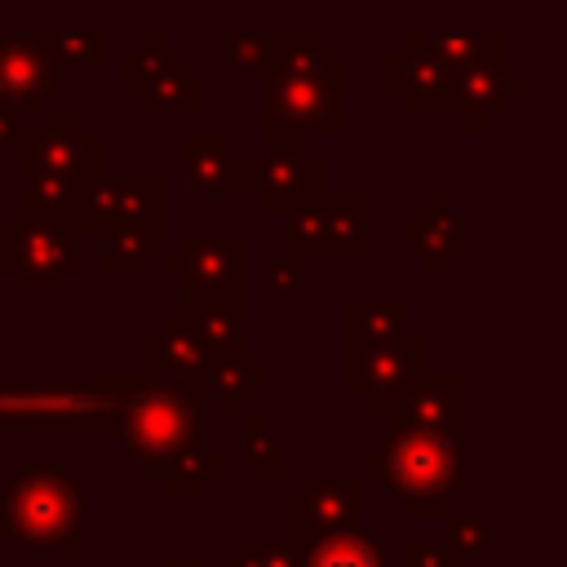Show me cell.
<instances>
[{
    "label": "cell",
    "instance_id": "52a82bcc",
    "mask_svg": "<svg viewBox=\"0 0 567 567\" xmlns=\"http://www.w3.org/2000/svg\"><path fill=\"white\" fill-rule=\"evenodd\" d=\"M359 403L368 416L465 434V377H456V372H416L390 390L363 394Z\"/></svg>",
    "mask_w": 567,
    "mask_h": 567
},
{
    "label": "cell",
    "instance_id": "d4e9b609",
    "mask_svg": "<svg viewBox=\"0 0 567 567\" xmlns=\"http://www.w3.org/2000/svg\"><path fill=\"white\" fill-rule=\"evenodd\" d=\"M301 567H385V558L372 532H363L359 523H346L337 532L301 540Z\"/></svg>",
    "mask_w": 567,
    "mask_h": 567
},
{
    "label": "cell",
    "instance_id": "83f0119b",
    "mask_svg": "<svg viewBox=\"0 0 567 567\" xmlns=\"http://www.w3.org/2000/svg\"><path fill=\"white\" fill-rule=\"evenodd\" d=\"M177 66H186V58H182L159 31H146L142 44L120 58V89H124L128 97H137L151 80H159V75H168V71H177Z\"/></svg>",
    "mask_w": 567,
    "mask_h": 567
},
{
    "label": "cell",
    "instance_id": "74e56055",
    "mask_svg": "<svg viewBox=\"0 0 567 567\" xmlns=\"http://www.w3.org/2000/svg\"><path fill=\"white\" fill-rule=\"evenodd\" d=\"M403 567H470V563H465V558H456L443 540L408 536V540H403Z\"/></svg>",
    "mask_w": 567,
    "mask_h": 567
},
{
    "label": "cell",
    "instance_id": "f1b7e54d",
    "mask_svg": "<svg viewBox=\"0 0 567 567\" xmlns=\"http://www.w3.org/2000/svg\"><path fill=\"white\" fill-rule=\"evenodd\" d=\"M137 97H142V111H151V115H199L204 111V75L190 66H177V71L151 80Z\"/></svg>",
    "mask_w": 567,
    "mask_h": 567
},
{
    "label": "cell",
    "instance_id": "7c38bea8",
    "mask_svg": "<svg viewBox=\"0 0 567 567\" xmlns=\"http://www.w3.org/2000/svg\"><path fill=\"white\" fill-rule=\"evenodd\" d=\"M523 89H527V75L509 71L505 58L470 62L447 75V111L461 115L470 133H483L509 106V97H518Z\"/></svg>",
    "mask_w": 567,
    "mask_h": 567
},
{
    "label": "cell",
    "instance_id": "6da1fadb",
    "mask_svg": "<svg viewBox=\"0 0 567 567\" xmlns=\"http://www.w3.org/2000/svg\"><path fill=\"white\" fill-rule=\"evenodd\" d=\"M137 377H0V434H120Z\"/></svg>",
    "mask_w": 567,
    "mask_h": 567
},
{
    "label": "cell",
    "instance_id": "30bf717a",
    "mask_svg": "<svg viewBox=\"0 0 567 567\" xmlns=\"http://www.w3.org/2000/svg\"><path fill=\"white\" fill-rule=\"evenodd\" d=\"M244 235L239 230H221V235H204L190 230L182 235L177 248L159 252V270L168 279H177L182 288H244Z\"/></svg>",
    "mask_w": 567,
    "mask_h": 567
},
{
    "label": "cell",
    "instance_id": "8d00e7d4",
    "mask_svg": "<svg viewBox=\"0 0 567 567\" xmlns=\"http://www.w3.org/2000/svg\"><path fill=\"white\" fill-rule=\"evenodd\" d=\"M221 62L235 75H261L266 53H261V35H244V31H226L221 35Z\"/></svg>",
    "mask_w": 567,
    "mask_h": 567
},
{
    "label": "cell",
    "instance_id": "f546056e",
    "mask_svg": "<svg viewBox=\"0 0 567 567\" xmlns=\"http://www.w3.org/2000/svg\"><path fill=\"white\" fill-rule=\"evenodd\" d=\"M53 66H71V71H84V75H97L102 62H106V35L102 31H44L40 35Z\"/></svg>",
    "mask_w": 567,
    "mask_h": 567
},
{
    "label": "cell",
    "instance_id": "8fae6325",
    "mask_svg": "<svg viewBox=\"0 0 567 567\" xmlns=\"http://www.w3.org/2000/svg\"><path fill=\"white\" fill-rule=\"evenodd\" d=\"M261 151H230L221 133H186L182 137V173L195 195H244L257 190Z\"/></svg>",
    "mask_w": 567,
    "mask_h": 567
},
{
    "label": "cell",
    "instance_id": "1f68e13d",
    "mask_svg": "<svg viewBox=\"0 0 567 567\" xmlns=\"http://www.w3.org/2000/svg\"><path fill=\"white\" fill-rule=\"evenodd\" d=\"M284 470H288V461H284L279 439L270 434V425L257 412H248L244 416V474L248 478H284Z\"/></svg>",
    "mask_w": 567,
    "mask_h": 567
},
{
    "label": "cell",
    "instance_id": "3957f363",
    "mask_svg": "<svg viewBox=\"0 0 567 567\" xmlns=\"http://www.w3.org/2000/svg\"><path fill=\"white\" fill-rule=\"evenodd\" d=\"M381 456H385L381 478L385 487H394L408 518L447 514V496L465 487V434L390 421Z\"/></svg>",
    "mask_w": 567,
    "mask_h": 567
},
{
    "label": "cell",
    "instance_id": "9c48e42d",
    "mask_svg": "<svg viewBox=\"0 0 567 567\" xmlns=\"http://www.w3.org/2000/svg\"><path fill=\"white\" fill-rule=\"evenodd\" d=\"M18 159L27 173L58 168V173L102 177V137L89 133L84 115L75 111H40V124L18 142Z\"/></svg>",
    "mask_w": 567,
    "mask_h": 567
},
{
    "label": "cell",
    "instance_id": "836d02e7",
    "mask_svg": "<svg viewBox=\"0 0 567 567\" xmlns=\"http://www.w3.org/2000/svg\"><path fill=\"white\" fill-rule=\"evenodd\" d=\"M443 545L456 558L474 563L487 549V523H483V514H443Z\"/></svg>",
    "mask_w": 567,
    "mask_h": 567
},
{
    "label": "cell",
    "instance_id": "ab89813d",
    "mask_svg": "<svg viewBox=\"0 0 567 567\" xmlns=\"http://www.w3.org/2000/svg\"><path fill=\"white\" fill-rule=\"evenodd\" d=\"M159 567H204V558L199 554H168Z\"/></svg>",
    "mask_w": 567,
    "mask_h": 567
},
{
    "label": "cell",
    "instance_id": "ba28073f",
    "mask_svg": "<svg viewBox=\"0 0 567 567\" xmlns=\"http://www.w3.org/2000/svg\"><path fill=\"white\" fill-rule=\"evenodd\" d=\"M368 509V478L363 474H310L297 496L284 505V536L315 540L346 523H359Z\"/></svg>",
    "mask_w": 567,
    "mask_h": 567
},
{
    "label": "cell",
    "instance_id": "ac0fdd59",
    "mask_svg": "<svg viewBox=\"0 0 567 567\" xmlns=\"http://www.w3.org/2000/svg\"><path fill=\"white\" fill-rule=\"evenodd\" d=\"M403 248H408L412 257H421L430 275H443L447 261L465 252V230H461V221L452 217L447 195L430 190V195H425V208H421V213H408V221H403Z\"/></svg>",
    "mask_w": 567,
    "mask_h": 567
},
{
    "label": "cell",
    "instance_id": "9a60e30c",
    "mask_svg": "<svg viewBox=\"0 0 567 567\" xmlns=\"http://www.w3.org/2000/svg\"><path fill=\"white\" fill-rule=\"evenodd\" d=\"M208 359L213 350L204 346V337L186 315H164V323L142 341V377H155V381H177L199 390Z\"/></svg>",
    "mask_w": 567,
    "mask_h": 567
},
{
    "label": "cell",
    "instance_id": "8992f818",
    "mask_svg": "<svg viewBox=\"0 0 567 567\" xmlns=\"http://www.w3.org/2000/svg\"><path fill=\"white\" fill-rule=\"evenodd\" d=\"M341 89H346V53L328 49L323 62L310 75L266 80L261 128H275V133H306V128L346 133Z\"/></svg>",
    "mask_w": 567,
    "mask_h": 567
},
{
    "label": "cell",
    "instance_id": "7402d4cb",
    "mask_svg": "<svg viewBox=\"0 0 567 567\" xmlns=\"http://www.w3.org/2000/svg\"><path fill=\"white\" fill-rule=\"evenodd\" d=\"M341 332H346V350L377 346V341L408 332V297L403 292H385V297L350 292L341 301Z\"/></svg>",
    "mask_w": 567,
    "mask_h": 567
},
{
    "label": "cell",
    "instance_id": "60d3db41",
    "mask_svg": "<svg viewBox=\"0 0 567 567\" xmlns=\"http://www.w3.org/2000/svg\"><path fill=\"white\" fill-rule=\"evenodd\" d=\"M4 536H9V532H4V523H0V554H4Z\"/></svg>",
    "mask_w": 567,
    "mask_h": 567
},
{
    "label": "cell",
    "instance_id": "5b68a950",
    "mask_svg": "<svg viewBox=\"0 0 567 567\" xmlns=\"http://www.w3.org/2000/svg\"><path fill=\"white\" fill-rule=\"evenodd\" d=\"M84 235L71 221L9 213L0 221V275L22 279L31 297H58L84 270Z\"/></svg>",
    "mask_w": 567,
    "mask_h": 567
},
{
    "label": "cell",
    "instance_id": "484cf974",
    "mask_svg": "<svg viewBox=\"0 0 567 567\" xmlns=\"http://www.w3.org/2000/svg\"><path fill=\"white\" fill-rule=\"evenodd\" d=\"M261 53H266V66H261L266 80H292V75H310L323 62L328 40L319 31H266Z\"/></svg>",
    "mask_w": 567,
    "mask_h": 567
},
{
    "label": "cell",
    "instance_id": "f35d334b",
    "mask_svg": "<svg viewBox=\"0 0 567 567\" xmlns=\"http://www.w3.org/2000/svg\"><path fill=\"white\" fill-rule=\"evenodd\" d=\"M18 142H22V124L9 106H0V151L4 155H18Z\"/></svg>",
    "mask_w": 567,
    "mask_h": 567
},
{
    "label": "cell",
    "instance_id": "ffe728a7",
    "mask_svg": "<svg viewBox=\"0 0 567 567\" xmlns=\"http://www.w3.org/2000/svg\"><path fill=\"white\" fill-rule=\"evenodd\" d=\"M199 394H213L226 416H244L248 403L266 394V359L261 354H248V346L244 350L213 354L208 368H204Z\"/></svg>",
    "mask_w": 567,
    "mask_h": 567
},
{
    "label": "cell",
    "instance_id": "cb8c5ba5",
    "mask_svg": "<svg viewBox=\"0 0 567 567\" xmlns=\"http://www.w3.org/2000/svg\"><path fill=\"white\" fill-rule=\"evenodd\" d=\"M323 252L354 257L368 244V199L359 190H323Z\"/></svg>",
    "mask_w": 567,
    "mask_h": 567
},
{
    "label": "cell",
    "instance_id": "e0dca14e",
    "mask_svg": "<svg viewBox=\"0 0 567 567\" xmlns=\"http://www.w3.org/2000/svg\"><path fill=\"white\" fill-rule=\"evenodd\" d=\"M323 173H328V159L319 151H301V155H284V159H266L261 155V168H257L261 208L270 217H284L297 204L323 195Z\"/></svg>",
    "mask_w": 567,
    "mask_h": 567
},
{
    "label": "cell",
    "instance_id": "7a4b0ae2",
    "mask_svg": "<svg viewBox=\"0 0 567 567\" xmlns=\"http://www.w3.org/2000/svg\"><path fill=\"white\" fill-rule=\"evenodd\" d=\"M84 483L58 461L27 456L13 474L0 478V523L31 558H80Z\"/></svg>",
    "mask_w": 567,
    "mask_h": 567
},
{
    "label": "cell",
    "instance_id": "d590c367",
    "mask_svg": "<svg viewBox=\"0 0 567 567\" xmlns=\"http://www.w3.org/2000/svg\"><path fill=\"white\" fill-rule=\"evenodd\" d=\"M261 284L279 297H301L306 292V257L301 252H275L261 261Z\"/></svg>",
    "mask_w": 567,
    "mask_h": 567
},
{
    "label": "cell",
    "instance_id": "4316f807",
    "mask_svg": "<svg viewBox=\"0 0 567 567\" xmlns=\"http://www.w3.org/2000/svg\"><path fill=\"white\" fill-rule=\"evenodd\" d=\"M97 182V177H84V173H58V168H40V173H27V199H22V213H35V217H58V221H71L84 186Z\"/></svg>",
    "mask_w": 567,
    "mask_h": 567
},
{
    "label": "cell",
    "instance_id": "d6986e66",
    "mask_svg": "<svg viewBox=\"0 0 567 567\" xmlns=\"http://www.w3.org/2000/svg\"><path fill=\"white\" fill-rule=\"evenodd\" d=\"M182 315L213 354L244 350V288H182Z\"/></svg>",
    "mask_w": 567,
    "mask_h": 567
},
{
    "label": "cell",
    "instance_id": "44dd1931",
    "mask_svg": "<svg viewBox=\"0 0 567 567\" xmlns=\"http://www.w3.org/2000/svg\"><path fill=\"white\" fill-rule=\"evenodd\" d=\"M137 230L164 239V177L159 173H124L111 182V230Z\"/></svg>",
    "mask_w": 567,
    "mask_h": 567
},
{
    "label": "cell",
    "instance_id": "4fadbf2b",
    "mask_svg": "<svg viewBox=\"0 0 567 567\" xmlns=\"http://www.w3.org/2000/svg\"><path fill=\"white\" fill-rule=\"evenodd\" d=\"M58 89V66L40 35H0V106L13 115H40Z\"/></svg>",
    "mask_w": 567,
    "mask_h": 567
},
{
    "label": "cell",
    "instance_id": "4dcf8cb0",
    "mask_svg": "<svg viewBox=\"0 0 567 567\" xmlns=\"http://www.w3.org/2000/svg\"><path fill=\"white\" fill-rule=\"evenodd\" d=\"M155 483H159V492H164L168 501H195V496H204V483H208V456H199V443L173 452V456L155 470Z\"/></svg>",
    "mask_w": 567,
    "mask_h": 567
},
{
    "label": "cell",
    "instance_id": "2e32d148",
    "mask_svg": "<svg viewBox=\"0 0 567 567\" xmlns=\"http://www.w3.org/2000/svg\"><path fill=\"white\" fill-rule=\"evenodd\" d=\"M447 66L416 49H390L381 62V84L394 93L412 115H447Z\"/></svg>",
    "mask_w": 567,
    "mask_h": 567
},
{
    "label": "cell",
    "instance_id": "d6a6232c",
    "mask_svg": "<svg viewBox=\"0 0 567 567\" xmlns=\"http://www.w3.org/2000/svg\"><path fill=\"white\" fill-rule=\"evenodd\" d=\"M155 252H164V239L137 235V230H115V235H106L102 270H106V275L128 279V275H142V270H146V261H151Z\"/></svg>",
    "mask_w": 567,
    "mask_h": 567
},
{
    "label": "cell",
    "instance_id": "277c9868",
    "mask_svg": "<svg viewBox=\"0 0 567 567\" xmlns=\"http://www.w3.org/2000/svg\"><path fill=\"white\" fill-rule=\"evenodd\" d=\"M204 430V394L177 381H155V377H137L124 416H120V439L124 447L142 461V474L155 478V470L182 452L195 447Z\"/></svg>",
    "mask_w": 567,
    "mask_h": 567
},
{
    "label": "cell",
    "instance_id": "603a6c76",
    "mask_svg": "<svg viewBox=\"0 0 567 567\" xmlns=\"http://www.w3.org/2000/svg\"><path fill=\"white\" fill-rule=\"evenodd\" d=\"M403 49L430 53L447 71H456V66H470V62L505 58V35L501 31H408Z\"/></svg>",
    "mask_w": 567,
    "mask_h": 567
},
{
    "label": "cell",
    "instance_id": "e575fe53",
    "mask_svg": "<svg viewBox=\"0 0 567 567\" xmlns=\"http://www.w3.org/2000/svg\"><path fill=\"white\" fill-rule=\"evenodd\" d=\"M239 567H301V540H261V536H244L239 545Z\"/></svg>",
    "mask_w": 567,
    "mask_h": 567
},
{
    "label": "cell",
    "instance_id": "5bb4252c",
    "mask_svg": "<svg viewBox=\"0 0 567 567\" xmlns=\"http://www.w3.org/2000/svg\"><path fill=\"white\" fill-rule=\"evenodd\" d=\"M425 359H430V341L421 332H399L390 341H377V346H359V350H346V394L363 399V394H377V390H390L416 372H425Z\"/></svg>",
    "mask_w": 567,
    "mask_h": 567
}]
</instances>
